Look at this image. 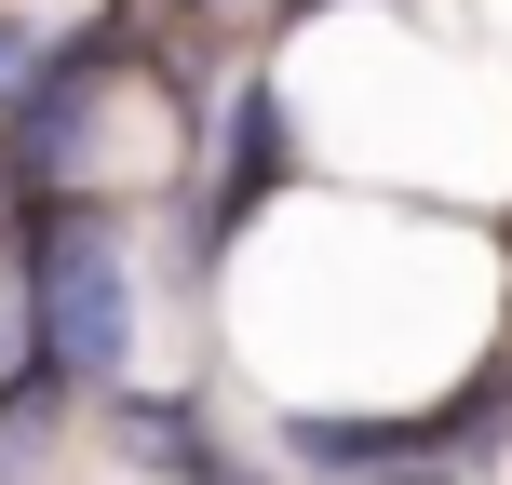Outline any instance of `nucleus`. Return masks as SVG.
I'll use <instances>...</instances> for the list:
<instances>
[{
  "mask_svg": "<svg viewBox=\"0 0 512 485\" xmlns=\"http://www.w3.org/2000/svg\"><path fill=\"white\" fill-rule=\"evenodd\" d=\"M14 54H27V41H14V27H0V68H14Z\"/></svg>",
  "mask_w": 512,
  "mask_h": 485,
  "instance_id": "obj_1",
  "label": "nucleus"
}]
</instances>
